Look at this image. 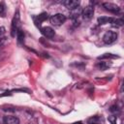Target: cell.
<instances>
[{"instance_id": "cell-7", "label": "cell", "mask_w": 124, "mask_h": 124, "mask_svg": "<svg viewBox=\"0 0 124 124\" xmlns=\"http://www.w3.org/2000/svg\"><path fill=\"white\" fill-rule=\"evenodd\" d=\"M4 124H19V119L14 115H6L3 118Z\"/></svg>"}, {"instance_id": "cell-18", "label": "cell", "mask_w": 124, "mask_h": 124, "mask_svg": "<svg viewBox=\"0 0 124 124\" xmlns=\"http://www.w3.org/2000/svg\"><path fill=\"white\" fill-rule=\"evenodd\" d=\"M5 34V27L1 26L0 27V38H2V36Z\"/></svg>"}, {"instance_id": "cell-5", "label": "cell", "mask_w": 124, "mask_h": 124, "mask_svg": "<svg viewBox=\"0 0 124 124\" xmlns=\"http://www.w3.org/2000/svg\"><path fill=\"white\" fill-rule=\"evenodd\" d=\"M103 7H104L107 11H108V12H110V13H112V14H117V13L120 12V8H119L117 5L112 4V3H104V4H103Z\"/></svg>"}, {"instance_id": "cell-21", "label": "cell", "mask_w": 124, "mask_h": 124, "mask_svg": "<svg viewBox=\"0 0 124 124\" xmlns=\"http://www.w3.org/2000/svg\"><path fill=\"white\" fill-rule=\"evenodd\" d=\"M74 124H82V122L81 121H78V122H75Z\"/></svg>"}, {"instance_id": "cell-2", "label": "cell", "mask_w": 124, "mask_h": 124, "mask_svg": "<svg viewBox=\"0 0 124 124\" xmlns=\"http://www.w3.org/2000/svg\"><path fill=\"white\" fill-rule=\"evenodd\" d=\"M117 40V33L114 31H107L103 36V41L105 44H112Z\"/></svg>"}, {"instance_id": "cell-15", "label": "cell", "mask_w": 124, "mask_h": 124, "mask_svg": "<svg viewBox=\"0 0 124 124\" xmlns=\"http://www.w3.org/2000/svg\"><path fill=\"white\" fill-rule=\"evenodd\" d=\"M16 36H17L18 42H19V43H22V42H23V39H24L23 31H21L20 29H18V30H17V32H16Z\"/></svg>"}, {"instance_id": "cell-13", "label": "cell", "mask_w": 124, "mask_h": 124, "mask_svg": "<svg viewBox=\"0 0 124 124\" xmlns=\"http://www.w3.org/2000/svg\"><path fill=\"white\" fill-rule=\"evenodd\" d=\"M97 66L99 67L100 70H106V69H108L110 66V64L108 63V62H99Z\"/></svg>"}, {"instance_id": "cell-11", "label": "cell", "mask_w": 124, "mask_h": 124, "mask_svg": "<svg viewBox=\"0 0 124 124\" xmlns=\"http://www.w3.org/2000/svg\"><path fill=\"white\" fill-rule=\"evenodd\" d=\"M123 23H124V21H123L122 18H116V19L113 18L112 21H111V25H112V26H116V27H120V26H122Z\"/></svg>"}, {"instance_id": "cell-19", "label": "cell", "mask_w": 124, "mask_h": 124, "mask_svg": "<svg viewBox=\"0 0 124 124\" xmlns=\"http://www.w3.org/2000/svg\"><path fill=\"white\" fill-rule=\"evenodd\" d=\"M4 12H5V7H4V5L2 3H0V15L4 14Z\"/></svg>"}, {"instance_id": "cell-12", "label": "cell", "mask_w": 124, "mask_h": 124, "mask_svg": "<svg viewBox=\"0 0 124 124\" xmlns=\"http://www.w3.org/2000/svg\"><path fill=\"white\" fill-rule=\"evenodd\" d=\"M99 122H100V117L99 116H92V117L87 119L88 124H99Z\"/></svg>"}, {"instance_id": "cell-6", "label": "cell", "mask_w": 124, "mask_h": 124, "mask_svg": "<svg viewBox=\"0 0 124 124\" xmlns=\"http://www.w3.org/2000/svg\"><path fill=\"white\" fill-rule=\"evenodd\" d=\"M41 32H42V34H43L45 37H46V38H52V37L54 36V34H55L54 30H53L51 27H49V26L42 27V28H41Z\"/></svg>"}, {"instance_id": "cell-3", "label": "cell", "mask_w": 124, "mask_h": 124, "mask_svg": "<svg viewBox=\"0 0 124 124\" xmlns=\"http://www.w3.org/2000/svg\"><path fill=\"white\" fill-rule=\"evenodd\" d=\"M18 23H19V13L18 11L15 14V16L12 21V36L15 37L17 30H18Z\"/></svg>"}, {"instance_id": "cell-14", "label": "cell", "mask_w": 124, "mask_h": 124, "mask_svg": "<svg viewBox=\"0 0 124 124\" xmlns=\"http://www.w3.org/2000/svg\"><path fill=\"white\" fill-rule=\"evenodd\" d=\"M48 15L46 14V13H43V14H41V15H39L38 16V17H37V19H38V22H39V24H40V22H42V21H44V20H46V19H47V16Z\"/></svg>"}, {"instance_id": "cell-8", "label": "cell", "mask_w": 124, "mask_h": 124, "mask_svg": "<svg viewBox=\"0 0 124 124\" xmlns=\"http://www.w3.org/2000/svg\"><path fill=\"white\" fill-rule=\"evenodd\" d=\"M63 4H64V6L66 8H68L71 11V10H73V9H75V8L79 6V1H77V0H65L63 2Z\"/></svg>"}, {"instance_id": "cell-20", "label": "cell", "mask_w": 124, "mask_h": 124, "mask_svg": "<svg viewBox=\"0 0 124 124\" xmlns=\"http://www.w3.org/2000/svg\"><path fill=\"white\" fill-rule=\"evenodd\" d=\"M117 108H117V106H112V107L110 108V109H109V110H110L111 112H116V111L118 110Z\"/></svg>"}, {"instance_id": "cell-9", "label": "cell", "mask_w": 124, "mask_h": 124, "mask_svg": "<svg viewBox=\"0 0 124 124\" xmlns=\"http://www.w3.org/2000/svg\"><path fill=\"white\" fill-rule=\"evenodd\" d=\"M81 13H82V9L80 6L73 9L70 11V16L73 18V19H77L79 16H81Z\"/></svg>"}, {"instance_id": "cell-4", "label": "cell", "mask_w": 124, "mask_h": 124, "mask_svg": "<svg viewBox=\"0 0 124 124\" xmlns=\"http://www.w3.org/2000/svg\"><path fill=\"white\" fill-rule=\"evenodd\" d=\"M94 15V8L92 6H87L85 7L83 10H82V13H81V16L83 17V19L85 20H89L92 18Z\"/></svg>"}, {"instance_id": "cell-1", "label": "cell", "mask_w": 124, "mask_h": 124, "mask_svg": "<svg viewBox=\"0 0 124 124\" xmlns=\"http://www.w3.org/2000/svg\"><path fill=\"white\" fill-rule=\"evenodd\" d=\"M49 20H50V23L52 25L60 26V25H62L66 21V16L63 14H55V15L50 16Z\"/></svg>"}, {"instance_id": "cell-17", "label": "cell", "mask_w": 124, "mask_h": 124, "mask_svg": "<svg viewBox=\"0 0 124 124\" xmlns=\"http://www.w3.org/2000/svg\"><path fill=\"white\" fill-rule=\"evenodd\" d=\"M108 121L110 122V124H117V117L115 115H110L108 116Z\"/></svg>"}, {"instance_id": "cell-10", "label": "cell", "mask_w": 124, "mask_h": 124, "mask_svg": "<svg viewBox=\"0 0 124 124\" xmlns=\"http://www.w3.org/2000/svg\"><path fill=\"white\" fill-rule=\"evenodd\" d=\"M112 17H108V16H101L98 18V23L100 25H103V24H106V23H111L112 21Z\"/></svg>"}, {"instance_id": "cell-16", "label": "cell", "mask_w": 124, "mask_h": 124, "mask_svg": "<svg viewBox=\"0 0 124 124\" xmlns=\"http://www.w3.org/2000/svg\"><path fill=\"white\" fill-rule=\"evenodd\" d=\"M99 59H104V58H118V56L116 55H112L111 53H105L104 55H101L98 57Z\"/></svg>"}]
</instances>
